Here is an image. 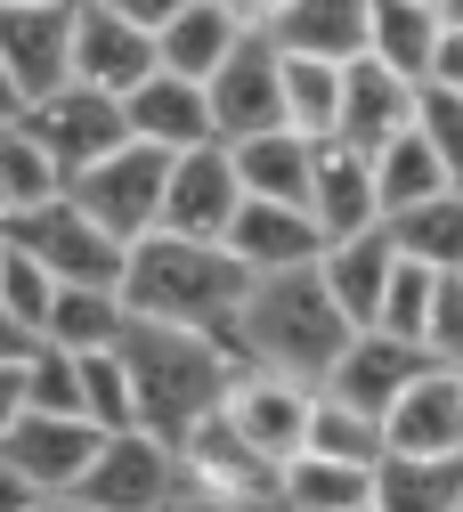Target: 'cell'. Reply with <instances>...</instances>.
<instances>
[{"instance_id":"1","label":"cell","mask_w":463,"mask_h":512,"mask_svg":"<svg viewBox=\"0 0 463 512\" xmlns=\"http://www.w3.org/2000/svg\"><path fill=\"white\" fill-rule=\"evenodd\" d=\"M350 334H358V326L334 309L317 261H309V269H277V277H252L244 301L228 309V350H236V366L309 382V391L325 382V366L342 358Z\"/></svg>"},{"instance_id":"2","label":"cell","mask_w":463,"mask_h":512,"mask_svg":"<svg viewBox=\"0 0 463 512\" xmlns=\"http://www.w3.org/2000/svg\"><path fill=\"white\" fill-rule=\"evenodd\" d=\"M114 358L130 374V399H139V431H155L163 447H179V431L204 423L244 374L228 350V326H147V317H130Z\"/></svg>"},{"instance_id":"3","label":"cell","mask_w":463,"mask_h":512,"mask_svg":"<svg viewBox=\"0 0 463 512\" xmlns=\"http://www.w3.org/2000/svg\"><path fill=\"white\" fill-rule=\"evenodd\" d=\"M244 269L228 261V244H195V236H139L122 252V309L147 326H228V309L244 301Z\"/></svg>"},{"instance_id":"4","label":"cell","mask_w":463,"mask_h":512,"mask_svg":"<svg viewBox=\"0 0 463 512\" xmlns=\"http://www.w3.org/2000/svg\"><path fill=\"white\" fill-rule=\"evenodd\" d=\"M163 163L171 155L122 139L114 155H98L90 171L65 179V204H74L90 228H106L114 244H139V236H155V212H163Z\"/></svg>"},{"instance_id":"5","label":"cell","mask_w":463,"mask_h":512,"mask_svg":"<svg viewBox=\"0 0 463 512\" xmlns=\"http://www.w3.org/2000/svg\"><path fill=\"white\" fill-rule=\"evenodd\" d=\"M0 244L33 252L57 285H98V293L122 285V252H130V244H114L106 228H90L65 196H49V204H33V212H9V220H0Z\"/></svg>"},{"instance_id":"6","label":"cell","mask_w":463,"mask_h":512,"mask_svg":"<svg viewBox=\"0 0 463 512\" xmlns=\"http://www.w3.org/2000/svg\"><path fill=\"white\" fill-rule=\"evenodd\" d=\"M17 131L57 163V179H74V171H90L98 155H114L130 131H122V98H106V90H82V82H57L49 98H33L25 114H17Z\"/></svg>"},{"instance_id":"7","label":"cell","mask_w":463,"mask_h":512,"mask_svg":"<svg viewBox=\"0 0 463 512\" xmlns=\"http://www.w3.org/2000/svg\"><path fill=\"white\" fill-rule=\"evenodd\" d=\"M171 488H179V456L171 447L155 431H114V439H98L90 472L65 496H82L90 512H163Z\"/></svg>"},{"instance_id":"8","label":"cell","mask_w":463,"mask_h":512,"mask_svg":"<svg viewBox=\"0 0 463 512\" xmlns=\"http://www.w3.org/2000/svg\"><path fill=\"white\" fill-rule=\"evenodd\" d=\"M236 204H244L236 163L212 139V147H187V155L163 163V212H155V228L163 236H195V244H220L228 220H236Z\"/></svg>"},{"instance_id":"9","label":"cell","mask_w":463,"mask_h":512,"mask_svg":"<svg viewBox=\"0 0 463 512\" xmlns=\"http://www.w3.org/2000/svg\"><path fill=\"white\" fill-rule=\"evenodd\" d=\"M98 439L106 431H90L82 415H33V407H17L9 431H0V464H9L33 496H65V488L90 472Z\"/></svg>"},{"instance_id":"10","label":"cell","mask_w":463,"mask_h":512,"mask_svg":"<svg viewBox=\"0 0 463 512\" xmlns=\"http://www.w3.org/2000/svg\"><path fill=\"white\" fill-rule=\"evenodd\" d=\"M204 106H212V139L220 147H236L252 131H285V114H277V41L269 33H244L228 49V66H212Z\"/></svg>"},{"instance_id":"11","label":"cell","mask_w":463,"mask_h":512,"mask_svg":"<svg viewBox=\"0 0 463 512\" xmlns=\"http://www.w3.org/2000/svg\"><path fill=\"white\" fill-rule=\"evenodd\" d=\"M309 382H285V374H260V366H244L236 382H228V399H220V415H228V431L252 447L260 464H285V456H301V431H309Z\"/></svg>"},{"instance_id":"12","label":"cell","mask_w":463,"mask_h":512,"mask_svg":"<svg viewBox=\"0 0 463 512\" xmlns=\"http://www.w3.org/2000/svg\"><path fill=\"white\" fill-rule=\"evenodd\" d=\"M382 456H463V374L423 366L382 407Z\"/></svg>"},{"instance_id":"13","label":"cell","mask_w":463,"mask_h":512,"mask_svg":"<svg viewBox=\"0 0 463 512\" xmlns=\"http://www.w3.org/2000/svg\"><path fill=\"white\" fill-rule=\"evenodd\" d=\"M65 66H74L82 90L122 98V90H139V82L155 74V33L122 25L114 9H98V0H74V41H65Z\"/></svg>"},{"instance_id":"14","label":"cell","mask_w":463,"mask_h":512,"mask_svg":"<svg viewBox=\"0 0 463 512\" xmlns=\"http://www.w3.org/2000/svg\"><path fill=\"white\" fill-rule=\"evenodd\" d=\"M301 212L317 220L325 244L382 228V204H374V171H366V155L342 147V139H317V147H309V196H301Z\"/></svg>"},{"instance_id":"15","label":"cell","mask_w":463,"mask_h":512,"mask_svg":"<svg viewBox=\"0 0 463 512\" xmlns=\"http://www.w3.org/2000/svg\"><path fill=\"white\" fill-rule=\"evenodd\" d=\"M423 366H431L423 350H407V342H390V334H374V326H358V334L342 342V358L325 366V382H317V391L382 423V407L399 399V391H407V382H415Z\"/></svg>"},{"instance_id":"16","label":"cell","mask_w":463,"mask_h":512,"mask_svg":"<svg viewBox=\"0 0 463 512\" xmlns=\"http://www.w3.org/2000/svg\"><path fill=\"white\" fill-rule=\"evenodd\" d=\"M228 261L244 269V277H277V269H309L317 252H325V236H317V220L301 212V204H260V196H244L236 204V220H228Z\"/></svg>"},{"instance_id":"17","label":"cell","mask_w":463,"mask_h":512,"mask_svg":"<svg viewBox=\"0 0 463 512\" xmlns=\"http://www.w3.org/2000/svg\"><path fill=\"white\" fill-rule=\"evenodd\" d=\"M122 131L155 147V155H187V147H212V106L204 82H179V74H147L139 90H122Z\"/></svg>"},{"instance_id":"18","label":"cell","mask_w":463,"mask_h":512,"mask_svg":"<svg viewBox=\"0 0 463 512\" xmlns=\"http://www.w3.org/2000/svg\"><path fill=\"white\" fill-rule=\"evenodd\" d=\"M65 41H74V9H0V66H9L25 106L49 98L57 82H74Z\"/></svg>"},{"instance_id":"19","label":"cell","mask_w":463,"mask_h":512,"mask_svg":"<svg viewBox=\"0 0 463 512\" xmlns=\"http://www.w3.org/2000/svg\"><path fill=\"white\" fill-rule=\"evenodd\" d=\"M407 122H415V90H407L399 74H382L374 57H350V66H342V114H334V139L358 147V155H374L390 131H407Z\"/></svg>"},{"instance_id":"20","label":"cell","mask_w":463,"mask_h":512,"mask_svg":"<svg viewBox=\"0 0 463 512\" xmlns=\"http://www.w3.org/2000/svg\"><path fill=\"white\" fill-rule=\"evenodd\" d=\"M244 33L252 25L228 9V0H187L171 25H155V66L179 74V82H212V66H228V49Z\"/></svg>"},{"instance_id":"21","label":"cell","mask_w":463,"mask_h":512,"mask_svg":"<svg viewBox=\"0 0 463 512\" xmlns=\"http://www.w3.org/2000/svg\"><path fill=\"white\" fill-rule=\"evenodd\" d=\"M285 57H325V66H350L366 49V0H285V9L260 25Z\"/></svg>"},{"instance_id":"22","label":"cell","mask_w":463,"mask_h":512,"mask_svg":"<svg viewBox=\"0 0 463 512\" xmlns=\"http://www.w3.org/2000/svg\"><path fill=\"white\" fill-rule=\"evenodd\" d=\"M431 41H439V9L431 0H366V49L382 74H399L407 90H423L431 74Z\"/></svg>"},{"instance_id":"23","label":"cell","mask_w":463,"mask_h":512,"mask_svg":"<svg viewBox=\"0 0 463 512\" xmlns=\"http://www.w3.org/2000/svg\"><path fill=\"white\" fill-rule=\"evenodd\" d=\"M122 334H130L122 293H98V285H57V293H49V317H41V334H33V342H49V350H65V358H90V350H122Z\"/></svg>"},{"instance_id":"24","label":"cell","mask_w":463,"mask_h":512,"mask_svg":"<svg viewBox=\"0 0 463 512\" xmlns=\"http://www.w3.org/2000/svg\"><path fill=\"white\" fill-rule=\"evenodd\" d=\"M390 236L382 228H366V236H342V244H325L317 252V277H325V293H334V309L350 317V326H374V301H382V285H390Z\"/></svg>"},{"instance_id":"25","label":"cell","mask_w":463,"mask_h":512,"mask_svg":"<svg viewBox=\"0 0 463 512\" xmlns=\"http://www.w3.org/2000/svg\"><path fill=\"white\" fill-rule=\"evenodd\" d=\"M463 504V456H382L366 512H455Z\"/></svg>"},{"instance_id":"26","label":"cell","mask_w":463,"mask_h":512,"mask_svg":"<svg viewBox=\"0 0 463 512\" xmlns=\"http://www.w3.org/2000/svg\"><path fill=\"white\" fill-rule=\"evenodd\" d=\"M309 147L317 139H301V131H252V139H236L228 147L236 187L260 196V204H301L309 196Z\"/></svg>"},{"instance_id":"27","label":"cell","mask_w":463,"mask_h":512,"mask_svg":"<svg viewBox=\"0 0 463 512\" xmlns=\"http://www.w3.org/2000/svg\"><path fill=\"white\" fill-rule=\"evenodd\" d=\"M382 236H390L399 261H423V269H447V277H455V269H463V187H439V196L390 212Z\"/></svg>"},{"instance_id":"28","label":"cell","mask_w":463,"mask_h":512,"mask_svg":"<svg viewBox=\"0 0 463 512\" xmlns=\"http://www.w3.org/2000/svg\"><path fill=\"white\" fill-rule=\"evenodd\" d=\"M374 472L334 464V456H285L277 464V512H366Z\"/></svg>"},{"instance_id":"29","label":"cell","mask_w":463,"mask_h":512,"mask_svg":"<svg viewBox=\"0 0 463 512\" xmlns=\"http://www.w3.org/2000/svg\"><path fill=\"white\" fill-rule=\"evenodd\" d=\"M277 114H285V131H301V139H334L342 66H325V57H285V49H277Z\"/></svg>"},{"instance_id":"30","label":"cell","mask_w":463,"mask_h":512,"mask_svg":"<svg viewBox=\"0 0 463 512\" xmlns=\"http://www.w3.org/2000/svg\"><path fill=\"white\" fill-rule=\"evenodd\" d=\"M366 171H374V204H382V220L447 187V171H439V155L423 147V131H415V122H407V131H390V139L366 155Z\"/></svg>"},{"instance_id":"31","label":"cell","mask_w":463,"mask_h":512,"mask_svg":"<svg viewBox=\"0 0 463 512\" xmlns=\"http://www.w3.org/2000/svg\"><path fill=\"white\" fill-rule=\"evenodd\" d=\"M301 456H334V464L374 472V464H382V423L317 391V399H309V431H301Z\"/></svg>"},{"instance_id":"32","label":"cell","mask_w":463,"mask_h":512,"mask_svg":"<svg viewBox=\"0 0 463 512\" xmlns=\"http://www.w3.org/2000/svg\"><path fill=\"white\" fill-rule=\"evenodd\" d=\"M74 374H82V423L90 431H139V399H130V374H122V358L114 350H90V358H74Z\"/></svg>"},{"instance_id":"33","label":"cell","mask_w":463,"mask_h":512,"mask_svg":"<svg viewBox=\"0 0 463 512\" xmlns=\"http://www.w3.org/2000/svg\"><path fill=\"white\" fill-rule=\"evenodd\" d=\"M439 277H447V269L390 261V285H382V301H374V334H390V342L423 350V309H431V285H439Z\"/></svg>"},{"instance_id":"34","label":"cell","mask_w":463,"mask_h":512,"mask_svg":"<svg viewBox=\"0 0 463 512\" xmlns=\"http://www.w3.org/2000/svg\"><path fill=\"white\" fill-rule=\"evenodd\" d=\"M0 196H9V212H33V204H49V196H65V179H57V163L17 131H0Z\"/></svg>"},{"instance_id":"35","label":"cell","mask_w":463,"mask_h":512,"mask_svg":"<svg viewBox=\"0 0 463 512\" xmlns=\"http://www.w3.org/2000/svg\"><path fill=\"white\" fill-rule=\"evenodd\" d=\"M49 293H57V277L33 261V252L0 244V309H9L25 334H41V317H49Z\"/></svg>"},{"instance_id":"36","label":"cell","mask_w":463,"mask_h":512,"mask_svg":"<svg viewBox=\"0 0 463 512\" xmlns=\"http://www.w3.org/2000/svg\"><path fill=\"white\" fill-rule=\"evenodd\" d=\"M415 131H423V147L439 155L447 187H463V98H447V90H415Z\"/></svg>"},{"instance_id":"37","label":"cell","mask_w":463,"mask_h":512,"mask_svg":"<svg viewBox=\"0 0 463 512\" xmlns=\"http://www.w3.org/2000/svg\"><path fill=\"white\" fill-rule=\"evenodd\" d=\"M423 358H431V366H463V269L431 285V309H423Z\"/></svg>"},{"instance_id":"38","label":"cell","mask_w":463,"mask_h":512,"mask_svg":"<svg viewBox=\"0 0 463 512\" xmlns=\"http://www.w3.org/2000/svg\"><path fill=\"white\" fill-rule=\"evenodd\" d=\"M423 90L463 98V25H447V17H439V41H431V74H423Z\"/></svg>"},{"instance_id":"39","label":"cell","mask_w":463,"mask_h":512,"mask_svg":"<svg viewBox=\"0 0 463 512\" xmlns=\"http://www.w3.org/2000/svg\"><path fill=\"white\" fill-rule=\"evenodd\" d=\"M163 512H277V504H269V496H220V488H187V480H179Z\"/></svg>"},{"instance_id":"40","label":"cell","mask_w":463,"mask_h":512,"mask_svg":"<svg viewBox=\"0 0 463 512\" xmlns=\"http://www.w3.org/2000/svg\"><path fill=\"white\" fill-rule=\"evenodd\" d=\"M98 9H114L122 25H139V33H155V25H171L187 0H98Z\"/></svg>"},{"instance_id":"41","label":"cell","mask_w":463,"mask_h":512,"mask_svg":"<svg viewBox=\"0 0 463 512\" xmlns=\"http://www.w3.org/2000/svg\"><path fill=\"white\" fill-rule=\"evenodd\" d=\"M25 350H33V334L17 326V317H9V309H0V366H17Z\"/></svg>"},{"instance_id":"42","label":"cell","mask_w":463,"mask_h":512,"mask_svg":"<svg viewBox=\"0 0 463 512\" xmlns=\"http://www.w3.org/2000/svg\"><path fill=\"white\" fill-rule=\"evenodd\" d=\"M25 504H33V488H25L9 464H0V512H25Z\"/></svg>"},{"instance_id":"43","label":"cell","mask_w":463,"mask_h":512,"mask_svg":"<svg viewBox=\"0 0 463 512\" xmlns=\"http://www.w3.org/2000/svg\"><path fill=\"white\" fill-rule=\"evenodd\" d=\"M228 9H236V17H244V25H252V33H260V25H269V17H277V9H285V0H228Z\"/></svg>"},{"instance_id":"44","label":"cell","mask_w":463,"mask_h":512,"mask_svg":"<svg viewBox=\"0 0 463 512\" xmlns=\"http://www.w3.org/2000/svg\"><path fill=\"white\" fill-rule=\"evenodd\" d=\"M17 114H25V98H17V82H9V66H0V131H9Z\"/></svg>"},{"instance_id":"45","label":"cell","mask_w":463,"mask_h":512,"mask_svg":"<svg viewBox=\"0 0 463 512\" xmlns=\"http://www.w3.org/2000/svg\"><path fill=\"white\" fill-rule=\"evenodd\" d=\"M9 415H17V366H0V431H9Z\"/></svg>"},{"instance_id":"46","label":"cell","mask_w":463,"mask_h":512,"mask_svg":"<svg viewBox=\"0 0 463 512\" xmlns=\"http://www.w3.org/2000/svg\"><path fill=\"white\" fill-rule=\"evenodd\" d=\"M25 512H90V504H82V496H33Z\"/></svg>"},{"instance_id":"47","label":"cell","mask_w":463,"mask_h":512,"mask_svg":"<svg viewBox=\"0 0 463 512\" xmlns=\"http://www.w3.org/2000/svg\"><path fill=\"white\" fill-rule=\"evenodd\" d=\"M0 9H74V0H0Z\"/></svg>"},{"instance_id":"48","label":"cell","mask_w":463,"mask_h":512,"mask_svg":"<svg viewBox=\"0 0 463 512\" xmlns=\"http://www.w3.org/2000/svg\"><path fill=\"white\" fill-rule=\"evenodd\" d=\"M439 17H447V25H463V0H439Z\"/></svg>"},{"instance_id":"49","label":"cell","mask_w":463,"mask_h":512,"mask_svg":"<svg viewBox=\"0 0 463 512\" xmlns=\"http://www.w3.org/2000/svg\"><path fill=\"white\" fill-rule=\"evenodd\" d=\"M0 220H9V196H0Z\"/></svg>"},{"instance_id":"50","label":"cell","mask_w":463,"mask_h":512,"mask_svg":"<svg viewBox=\"0 0 463 512\" xmlns=\"http://www.w3.org/2000/svg\"><path fill=\"white\" fill-rule=\"evenodd\" d=\"M431 9H439V0H431Z\"/></svg>"},{"instance_id":"51","label":"cell","mask_w":463,"mask_h":512,"mask_svg":"<svg viewBox=\"0 0 463 512\" xmlns=\"http://www.w3.org/2000/svg\"><path fill=\"white\" fill-rule=\"evenodd\" d=\"M455 512H463V504H455Z\"/></svg>"},{"instance_id":"52","label":"cell","mask_w":463,"mask_h":512,"mask_svg":"<svg viewBox=\"0 0 463 512\" xmlns=\"http://www.w3.org/2000/svg\"><path fill=\"white\" fill-rule=\"evenodd\" d=\"M455 374H463V366H455Z\"/></svg>"}]
</instances>
